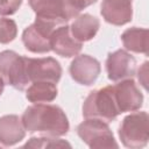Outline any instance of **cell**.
Here are the masks:
<instances>
[{
  "label": "cell",
  "instance_id": "cell-1",
  "mask_svg": "<svg viewBox=\"0 0 149 149\" xmlns=\"http://www.w3.org/2000/svg\"><path fill=\"white\" fill-rule=\"evenodd\" d=\"M21 121L29 133H40L44 136H63L70 129L64 111L59 106L43 102L27 107Z\"/></svg>",
  "mask_w": 149,
  "mask_h": 149
},
{
  "label": "cell",
  "instance_id": "cell-2",
  "mask_svg": "<svg viewBox=\"0 0 149 149\" xmlns=\"http://www.w3.org/2000/svg\"><path fill=\"white\" fill-rule=\"evenodd\" d=\"M119 114L112 86L92 91L83 104V115L85 119H99L108 123L114 121Z\"/></svg>",
  "mask_w": 149,
  "mask_h": 149
},
{
  "label": "cell",
  "instance_id": "cell-3",
  "mask_svg": "<svg viewBox=\"0 0 149 149\" xmlns=\"http://www.w3.org/2000/svg\"><path fill=\"white\" fill-rule=\"evenodd\" d=\"M119 137L127 148L140 149L146 147L149 140L148 113L136 112L127 115L119 127Z\"/></svg>",
  "mask_w": 149,
  "mask_h": 149
},
{
  "label": "cell",
  "instance_id": "cell-4",
  "mask_svg": "<svg viewBox=\"0 0 149 149\" xmlns=\"http://www.w3.org/2000/svg\"><path fill=\"white\" fill-rule=\"evenodd\" d=\"M0 77L3 83L23 91L30 84L27 74V57L16 54L13 50L0 52Z\"/></svg>",
  "mask_w": 149,
  "mask_h": 149
},
{
  "label": "cell",
  "instance_id": "cell-5",
  "mask_svg": "<svg viewBox=\"0 0 149 149\" xmlns=\"http://www.w3.org/2000/svg\"><path fill=\"white\" fill-rule=\"evenodd\" d=\"M78 136L90 148H118L114 135L107 122L99 119H86L77 127Z\"/></svg>",
  "mask_w": 149,
  "mask_h": 149
},
{
  "label": "cell",
  "instance_id": "cell-6",
  "mask_svg": "<svg viewBox=\"0 0 149 149\" xmlns=\"http://www.w3.org/2000/svg\"><path fill=\"white\" fill-rule=\"evenodd\" d=\"M28 2L37 21L57 28L70 20L64 0H28Z\"/></svg>",
  "mask_w": 149,
  "mask_h": 149
},
{
  "label": "cell",
  "instance_id": "cell-7",
  "mask_svg": "<svg viewBox=\"0 0 149 149\" xmlns=\"http://www.w3.org/2000/svg\"><path fill=\"white\" fill-rule=\"evenodd\" d=\"M112 90L120 114L125 112H135L141 108L143 94L132 78L120 80V83L112 86Z\"/></svg>",
  "mask_w": 149,
  "mask_h": 149
},
{
  "label": "cell",
  "instance_id": "cell-8",
  "mask_svg": "<svg viewBox=\"0 0 149 149\" xmlns=\"http://www.w3.org/2000/svg\"><path fill=\"white\" fill-rule=\"evenodd\" d=\"M27 74L30 84L34 81H49L57 84L62 77V66L52 57H27Z\"/></svg>",
  "mask_w": 149,
  "mask_h": 149
},
{
  "label": "cell",
  "instance_id": "cell-9",
  "mask_svg": "<svg viewBox=\"0 0 149 149\" xmlns=\"http://www.w3.org/2000/svg\"><path fill=\"white\" fill-rule=\"evenodd\" d=\"M56 28L35 20L22 33V42L27 50L34 54H45L50 49V37Z\"/></svg>",
  "mask_w": 149,
  "mask_h": 149
},
{
  "label": "cell",
  "instance_id": "cell-10",
  "mask_svg": "<svg viewBox=\"0 0 149 149\" xmlns=\"http://www.w3.org/2000/svg\"><path fill=\"white\" fill-rule=\"evenodd\" d=\"M106 71L108 79L112 81L133 78L136 71V59L128 51L119 49L108 54L106 59Z\"/></svg>",
  "mask_w": 149,
  "mask_h": 149
},
{
  "label": "cell",
  "instance_id": "cell-11",
  "mask_svg": "<svg viewBox=\"0 0 149 149\" xmlns=\"http://www.w3.org/2000/svg\"><path fill=\"white\" fill-rule=\"evenodd\" d=\"M101 66L98 59L90 55H79L71 62L69 72L74 81L80 85L90 86L99 77Z\"/></svg>",
  "mask_w": 149,
  "mask_h": 149
},
{
  "label": "cell",
  "instance_id": "cell-12",
  "mask_svg": "<svg viewBox=\"0 0 149 149\" xmlns=\"http://www.w3.org/2000/svg\"><path fill=\"white\" fill-rule=\"evenodd\" d=\"M83 48V43L77 41L71 31L70 27L66 24L57 27L50 37V49L62 57H74L77 56Z\"/></svg>",
  "mask_w": 149,
  "mask_h": 149
},
{
  "label": "cell",
  "instance_id": "cell-13",
  "mask_svg": "<svg viewBox=\"0 0 149 149\" xmlns=\"http://www.w3.org/2000/svg\"><path fill=\"white\" fill-rule=\"evenodd\" d=\"M133 0H102L100 13L107 23L123 26L132 21Z\"/></svg>",
  "mask_w": 149,
  "mask_h": 149
},
{
  "label": "cell",
  "instance_id": "cell-14",
  "mask_svg": "<svg viewBox=\"0 0 149 149\" xmlns=\"http://www.w3.org/2000/svg\"><path fill=\"white\" fill-rule=\"evenodd\" d=\"M26 136V129L17 115L9 114L0 118V144L10 147L21 142Z\"/></svg>",
  "mask_w": 149,
  "mask_h": 149
},
{
  "label": "cell",
  "instance_id": "cell-15",
  "mask_svg": "<svg viewBox=\"0 0 149 149\" xmlns=\"http://www.w3.org/2000/svg\"><path fill=\"white\" fill-rule=\"evenodd\" d=\"M100 28V21L98 17L91 14H81L74 17V21L70 26L72 36L79 42H86L92 40Z\"/></svg>",
  "mask_w": 149,
  "mask_h": 149
},
{
  "label": "cell",
  "instance_id": "cell-16",
  "mask_svg": "<svg viewBox=\"0 0 149 149\" xmlns=\"http://www.w3.org/2000/svg\"><path fill=\"white\" fill-rule=\"evenodd\" d=\"M121 41L127 50L148 55V30L146 28L133 27L126 29L121 35Z\"/></svg>",
  "mask_w": 149,
  "mask_h": 149
},
{
  "label": "cell",
  "instance_id": "cell-17",
  "mask_svg": "<svg viewBox=\"0 0 149 149\" xmlns=\"http://www.w3.org/2000/svg\"><path fill=\"white\" fill-rule=\"evenodd\" d=\"M56 84L49 81H34L27 88L26 98L34 104L51 102L57 97Z\"/></svg>",
  "mask_w": 149,
  "mask_h": 149
},
{
  "label": "cell",
  "instance_id": "cell-18",
  "mask_svg": "<svg viewBox=\"0 0 149 149\" xmlns=\"http://www.w3.org/2000/svg\"><path fill=\"white\" fill-rule=\"evenodd\" d=\"M71 148V144L62 139L55 136H44V137H31L23 148Z\"/></svg>",
  "mask_w": 149,
  "mask_h": 149
},
{
  "label": "cell",
  "instance_id": "cell-19",
  "mask_svg": "<svg viewBox=\"0 0 149 149\" xmlns=\"http://www.w3.org/2000/svg\"><path fill=\"white\" fill-rule=\"evenodd\" d=\"M17 35V26L14 20L0 17V43L7 44L15 40Z\"/></svg>",
  "mask_w": 149,
  "mask_h": 149
},
{
  "label": "cell",
  "instance_id": "cell-20",
  "mask_svg": "<svg viewBox=\"0 0 149 149\" xmlns=\"http://www.w3.org/2000/svg\"><path fill=\"white\" fill-rule=\"evenodd\" d=\"M95 2H97V0H64L70 20L73 17H77L84 8L91 6Z\"/></svg>",
  "mask_w": 149,
  "mask_h": 149
},
{
  "label": "cell",
  "instance_id": "cell-21",
  "mask_svg": "<svg viewBox=\"0 0 149 149\" xmlns=\"http://www.w3.org/2000/svg\"><path fill=\"white\" fill-rule=\"evenodd\" d=\"M22 0H0V15H12L20 8Z\"/></svg>",
  "mask_w": 149,
  "mask_h": 149
},
{
  "label": "cell",
  "instance_id": "cell-22",
  "mask_svg": "<svg viewBox=\"0 0 149 149\" xmlns=\"http://www.w3.org/2000/svg\"><path fill=\"white\" fill-rule=\"evenodd\" d=\"M147 74H148V62H144L137 72V78H139V81L142 84V86L146 90H147V81H148Z\"/></svg>",
  "mask_w": 149,
  "mask_h": 149
},
{
  "label": "cell",
  "instance_id": "cell-23",
  "mask_svg": "<svg viewBox=\"0 0 149 149\" xmlns=\"http://www.w3.org/2000/svg\"><path fill=\"white\" fill-rule=\"evenodd\" d=\"M3 86H5V83H3L2 78L0 77V95H1V94H2V92H3Z\"/></svg>",
  "mask_w": 149,
  "mask_h": 149
}]
</instances>
